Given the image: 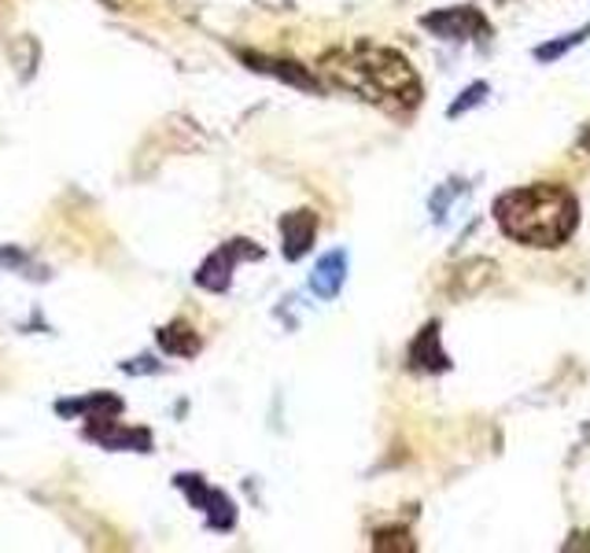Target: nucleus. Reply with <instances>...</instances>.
<instances>
[{
	"label": "nucleus",
	"instance_id": "obj_1",
	"mask_svg": "<svg viewBox=\"0 0 590 553\" xmlns=\"http://www.w3.org/2000/svg\"><path fill=\"white\" fill-rule=\"evenodd\" d=\"M332 82L351 89L354 97L384 111H413L421 103V78L410 67V60L388 44L358 41L351 49H332L321 60Z\"/></svg>",
	"mask_w": 590,
	"mask_h": 553
},
{
	"label": "nucleus",
	"instance_id": "obj_2",
	"mask_svg": "<svg viewBox=\"0 0 590 553\" xmlns=\"http://www.w3.org/2000/svg\"><path fill=\"white\" fill-rule=\"evenodd\" d=\"M494 222L513 244L561 248L580 225V203L564 184L539 181L502 192L494 200Z\"/></svg>",
	"mask_w": 590,
	"mask_h": 553
},
{
	"label": "nucleus",
	"instance_id": "obj_3",
	"mask_svg": "<svg viewBox=\"0 0 590 553\" xmlns=\"http://www.w3.org/2000/svg\"><path fill=\"white\" fill-rule=\"evenodd\" d=\"M262 251L248 244V240H233V244L218 248L214 255H207V262L196 270V284L207 288V292H226L229 281H233V270L240 259H259Z\"/></svg>",
	"mask_w": 590,
	"mask_h": 553
},
{
	"label": "nucleus",
	"instance_id": "obj_4",
	"mask_svg": "<svg viewBox=\"0 0 590 553\" xmlns=\"http://www.w3.org/2000/svg\"><path fill=\"white\" fill-rule=\"evenodd\" d=\"M421 27L432 30L436 38H447V41H469V38H480V33H491L488 19H483L480 11L469 8V4L428 11V16L421 19Z\"/></svg>",
	"mask_w": 590,
	"mask_h": 553
},
{
	"label": "nucleus",
	"instance_id": "obj_5",
	"mask_svg": "<svg viewBox=\"0 0 590 553\" xmlns=\"http://www.w3.org/2000/svg\"><path fill=\"white\" fill-rule=\"evenodd\" d=\"M178 487H181V491H189V499L207 513V524L218 527V532H229V527L237 524V505L229 502L222 491L203 487L200 476H178Z\"/></svg>",
	"mask_w": 590,
	"mask_h": 553
},
{
	"label": "nucleus",
	"instance_id": "obj_6",
	"mask_svg": "<svg viewBox=\"0 0 590 553\" xmlns=\"http://www.w3.org/2000/svg\"><path fill=\"white\" fill-rule=\"evenodd\" d=\"M318 237V214L314 211H292L281 218V251L288 262H299L310 251Z\"/></svg>",
	"mask_w": 590,
	"mask_h": 553
},
{
	"label": "nucleus",
	"instance_id": "obj_7",
	"mask_svg": "<svg viewBox=\"0 0 590 553\" xmlns=\"http://www.w3.org/2000/svg\"><path fill=\"white\" fill-rule=\"evenodd\" d=\"M410 369H418V373H447L450 369L447 351L439 348V325L436 321H428V325L418 332V340L410 343Z\"/></svg>",
	"mask_w": 590,
	"mask_h": 553
},
{
	"label": "nucleus",
	"instance_id": "obj_8",
	"mask_svg": "<svg viewBox=\"0 0 590 553\" xmlns=\"http://www.w3.org/2000/svg\"><path fill=\"white\" fill-rule=\"evenodd\" d=\"M244 63L251 71H262V74H273L281 78V82L296 86V89H318V78L307 71V67H299L296 60H273V56H244Z\"/></svg>",
	"mask_w": 590,
	"mask_h": 553
},
{
	"label": "nucleus",
	"instance_id": "obj_9",
	"mask_svg": "<svg viewBox=\"0 0 590 553\" xmlns=\"http://www.w3.org/2000/svg\"><path fill=\"white\" fill-rule=\"evenodd\" d=\"M343 281H347V255L343 251H329V255H321L314 273H310V288H314V295H321V299H337Z\"/></svg>",
	"mask_w": 590,
	"mask_h": 553
},
{
	"label": "nucleus",
	"instance_id": "obj_10",
	"mask_svg": "<svg viewBox=\"0 0 590 553\" xmlns=\"http://www.w3.org/2000/svg\"><path fill=\"white\" fill-rule=\"evenodd\" d=\"M159 348L173 359H192L196 351H200V336H196L192 325H184V321H170V325L159 329Z\"/></svg>",
	"mask_w": 590,
	"mask_h": 553
},
{
	"label": "nucleus",
	"instance_id": "obj_11",
	"mask_svg": "<svg viewBox=\"0 0 590 553\" xmlns=\"http://www.w3.org/2000/svg\"><path fill=\"white\" fill-rule=\"evenodd\" d=\"M89 440H97L100 446H108V451H148L152 446V435H148L144 429H108V432H89Z\"/></svg>",
	"mask_w": 590,
	"mask_h": 553
},
{
	"label": "nucleus",
	"instance_id": "obj_12",
	"mask_svg": "<svg viewBox=\"0 0 590 553\" xmlns=\"http://www.w3.org/2000/svg\"><path fill=\"white\" fill-rule=\"evenodd\" d=\"M122 402L111 395H89V399H74V402H60V413H86L89 421H103V413H119Z\"/></svg>",
	"mask_w": 590,
	"mask_h": 553
},
{
	"label": "nucleus",
	"instance_id": "obj_13",
	"mask_svg": "<svg viewBox=\"0 0 590 553\" xmlns=\"http://www.w3.org/2000/svg\"><path fill=\"white\" fill-rule=\"evenodd\" d=\"M583 38H590V27H580V30H576V33H569V38H561V41L539 44V49H536V60H539V63H553V60H558V56L572 52L576 44H580Z\"/></svg>",
	"mask_w": 590,
	"mask_h": 553
},
{
	"label": "nucleus",
	"instance_id": "obj_14",
	"mask_svg": "<svg viewBox=\"0 0 590 553\" xmlns=\"http://www.w3.org/2000/svg\"><path fill=\"white\" fill-rule=\"evenodd\" d=\"M488 92H491L488 82H472L454 103H450V111H447V114H450V119H461V114H466L469 108H477V103H483V97H488Z\"/></svg>",
	"mask_w": 590,
	"mask_h": 553
},
{
	"label": "nucleus",
	"instance_id": "obj_15",
	"mask_svg": "<svg viewBox=\"0 0 590 553\" xmlns=\"http://www.w3.org/2000/svg\"><path fill=\"white\" fill-rule=\"evenodd\" d=\"M373 550H413V539L402 527H391V532H377Z\"/></svg>",
	"mask_w": 590,
	"mask_h": 553
},
{
	"label": "nucleus",
	"instance_id": "obj_16",
	"mask_svg": "<svg viewBox=\"0 0 590 553\" xmlns=\"http://www.w3.org/2000/svg\"><path fill=\"white\" fill-rule=\"evenodd\" d=\"M580 152H587V155H590V125H587V130L580 133Z\"/></svg>",
	"mask_w": 590,
	"mask_h": 553
},
{
	"label": "nucleus",
	"instance_id": "obj_17",
	"mask_svg": "<svg viewBox=\"0 0 590 553\" xmlns=\"http://www.w3.org/2000/svg\"><path fill=\"white\" fill-rule=\"evenodd\" d=\"M103 4H111V8H122V4H126V0H103Z\"/></svg>",
	"mask_w": 590,
	"mask_h": 553
}]
</instances>
